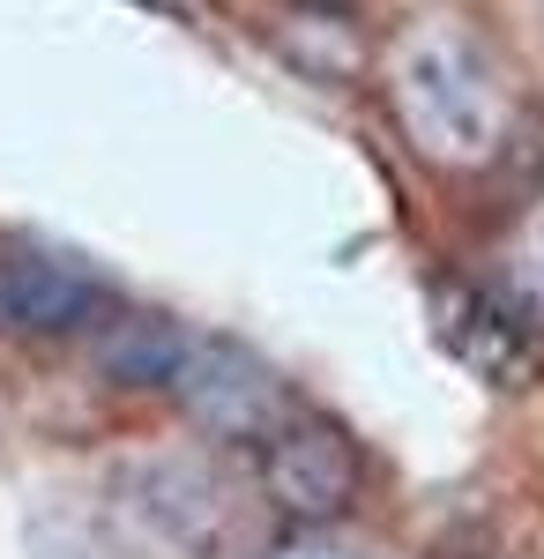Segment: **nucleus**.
Masks as SVG:
<instances>
[{
  "instance_id": "0eeeda50",
  "label": "nucleus",
  "mask_w": 544,
  "mask_h": 559,
  "mask_svg": "<svg viewBox=\"0 0 544 559\" xmlns=\"http://www.w3.org/2000/svg\"><path fill=\"white\" fill-rule=\"evenodd\" d=\"M440 306V336L456 344V358L470 373H485V381L500 388H522L530 381V358H537V329L515 313V306L485 299V292H470V284H440L433 292Z\"/></svg>"
},
{
  "instance_id": "39448f33",
  "label": "nucleus",
  "mask_w": 544,
  "mask_h": 559,
  "mask_svg": "<svg viewBox=\"0 0 544 559\" xmlns=\"http://www.w3.org/2000/svg\"><path fill=\"white\" fill-rule=\"evenodd\" d=\"M120 306V292L83 254H60L38 239H0V329L23 344H83Z\"/></svg>"
},
{
  "instance_id": "7ed1b4c3",
  "label": "nucleus",
  "mask_w": 544,
  "mask_h": 559,
  "mask_svg": "<svg viewBox=\"0 0 544 559\" xmlns=\"http://www.w3.org/2000/svg\"><path fill=\"white\" fill-rule=\"evenodd\" d=\"M165 403H172V418H179V432L210 440L216 455L224 448H247L253 455L276 426H292L298 411H306V395L292 388L284 366H269L253 344L216 336V329H194V344L179 358Z\"/></svg>"
},
{
  "instance_id": "20e7f679",
  "label": "nucleus",
  "mask_w": 544,
  "mask_h": 559,
  "mask_svg": "<svg viewBox=\"0 0 544 559\" xmlns=\"http://www.w3.org/2000/svg\"><path fill=\"white\" fill-rule=\"evenodd\" d=\"M253 492L284 530H343L366 508V455L335 418L298 411L253 448Z\"/></svg>"
},
{
  "instance_id": "1a4fd4ad",
  "label": "nucleus",
  "mask_w": 544,
  "mask_h": 559,
  "mask_svg": "<svg viewBox=\"0 0 544 559\" xmlns=\"http://www.w3.org/2000/svg\"><path fill=\"white\" fill-rule=\"evenodd\" d=\"M253 559H411V552L388 545L366 522H343V530H284V537H269Z\"/></svg>"
},
{
  "instance_id": "423d86ee",
  "label": "nucleus",
  "mask_w": 544,
  "mask_h": 559,
  "mask_svg": "<svg viewBox=\"0 0 544 559\" xmlns=\"http://www.w3.org/2000/svg\"><path fill=\"white\" fill-rule=\"evenodd\" d=\"M194 344V321H179L165 306H134L120 299L97 329L83 336V358L105 388H127V395H165L179 358Z\"/></svg>"
},
{
  "instance_id": "f257e3e1",
  "label": "nucleus",
  "mask_w": 544,
  "mask_h": 559,
  "mask_svg": "<svg viewBox=\"0 0 544 559\" xmlns=\"http://www.w3.org/2000/svg\"><path fill=\"white\" fill-rule=\"evenodd\" d=\"M380 105L403 134V150L433 173H493L522 134V90L500 45L456 8L403 15L374 52Z\"/></svg>"
},
{
  "instance_id": "f03ea898",
  "label": "nucleus",
  "mask_w": 544,
  "mask_h": 559,
  "mask_svg": "<svg viewBox=\"0 0 544 559\" xmlns=\"http://www.w3.org/2000/svg\"><path fill=\"white\" fill-rule=\"evenodd\" d=\"M105 522L127 552L142 559H216L224 522H232V477L210 440L194 432H157L120 448L97 471Z\"/></svg>"
},
{
  "instance_id": "6e6552de",
  "label": "nucleus",
  "mask_w": 544,
  "mask_h": 559,
  "mask_svg": "<svg viewBox=\"0 0 544 559\" xmlns=\"http://www.w3.org/2000/svg\"><path fill=\"white\" fill-rule=\"evenodd\" d=\"M500 292H507V306L544 336V194H537V202H522V216L507 224V239H500Z\"/></svg>"
}]
</instances>
